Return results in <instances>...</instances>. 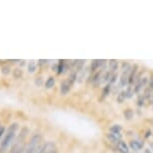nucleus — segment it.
<instances>
[{"instance_id": "nucleus-20", "label": "nucleus", "mask_w": 153, "mask_h": 153, "mask_svg": "<svg viewBox=\"0 0 153 153\" xmlns=\"http://www.w3.org/2000/svg\"><path fill=\"white\" fill-rule=\"evenodd\" d=\"M110 89H111V84L109 83V84H107L104 88H103V93H102L103 96H107L109 94V92H110Z\"/></svg>"}, {"instance_id": "nucleus-19", "label": "nucleus", "mask_w": 153, "mask_h": 153, "mask_svg": "<svg viewBox=\"0 0 153 153\" xmlns=\"http://www.w3.org/2000/svg\"><path fill=\"white\" fill-rule=\"evenodd\" d=\"M121 131V126L120 125H112L110 127V132H114V133H120Z\"/></svg>"}, {"instance_id": "nucleus-8", "label": "nucleus", "mask_w": 153, "mask_h": 153, "mask_svg": "<svg viewBox=\"0 0 153 153\" xmlns=\"http://www.w3.org/2000/svg\"><path fill=\"white\" fill-rule=\"evenodd\" d=\"M104 64H105L104 60H94V61H92V63H91V70L92 71L97 70L98 68L102 67Z\"/></svg>"}, {"instance_id": "nucleus-21", "label": "nucleus", "mask_w": 153, "mask_h": 153, "mask_svg": "<svg viewBox=\"0 0 153 153\" xmlns=\"http://www.w3.org/2000/svg\"><path fill=\"white\" fill-rule=\"evenodd\" d=\"M2 73L5 74V75H8L10 73V67L9 66H4V67H2Z\"/></svg>"}, {"instance_id": "nucleus-27", "label": "nucleus", "mask_w": 153, "mask_h": 153, "mask_svg": "<svg viewBox=\"0 0 153 153\" xmlns=\"http://www.w3.org/2000/svg\"><path fill=\"white\" fill-rule=\"evenodd\" d=\"M8 61H10L11 63H16V62H19L20 60H8Z\"/></svg>"}, {"instance_id": "nucleus-23", "label": "nucleus", "mask_w": 153, "mask_h": 153, "mask_svg": "<svg viewBox=\"0 0 153 153\" xmlns=\"http://www.w3.org/2000/svg\"><path fill=\"white\" fill-rule=\"evenodd\" d=\"M148 88L150 90H153V74L151 75V77H150L149 79V82H148Z\"/></svg>"}, {"instance_id": "nucleus-11", "label": "nucleus", "mask_w": 153, "mask_h": 153, "mask_svg": "<svg viewBox=\"0 0 153 153\" xmlns=\"http://www.w3.org/2000/svg\"><path fill=\"white\" fill-rule=\"evenodd\" d=\"M130 146L133 150H138L143 146V144L140 143L139 141H137V140H132L130 141Z\"/></svg>"}, {"instance_id": "nucleus-28", "label": "nucleus", "mask_w": 153, "mask_h": 153, "mask_svg": "<svg viewBox=\"0 0 153 153\" xmlns=\"http://www.w3.org/2000/svg\"><path fill=\"white\" fill-rule=\"evenodd\" d=\"M1 128H2V126H1V125H0V130H1Z\"/></svg>"}, {"instance_id": "nucleus-5", "label": "nucleus", "mask_w": 153, "mask_h": 153, "mask_svg": "<svg viewBox=\"0 0 153 153\" xmlns=\"http://www.w3.org/2000/svg\"><path fill=\"white\" fill-rule=\"evenodd\" d=\"M137 69H138V66L137 65H134L133 68L131 69L130 72H129V76H128V84L131 85L133 84V82L136 80L137 78Z\"/></svg>"}, {"instance_id": "nucleus-26", "label": "nucleus", "mask_w": 153, "mask_h": 153, "mask_svg": "<svg viewBox=\"0 0 153 153\" xmlns=\"http://www.w3.org/2000/svg\"><path fill=\"white\" fill-rule=\"evenodd\" d=\"M4 131H5L4 127H2V128H1V130H0V138H1V137H2V135H3V133H4Z\"/></svg>"}, {"instance_id": "nucleus-22", "label": "nucleus", "mask_w": 153, "mask_h": 153, "mask_svg": "<svg viewBox=\"0 0 153 153\" xmlns=\"http://www.w3.org/2000/svg\"><path fill=\"white\" fill-rule=\"evenodd\" d=\"M42 82H43L42 77H36V79H35V84H36L37 86H41V85H42Z\"/></svg>"}, {"instance_id": "nucleus-10", "label": "nucleus", "mask_w": 153, "mask_h": 153, "mask_svg": "<svg viewBox=\"0 0 153 153\" xmlns=\"http://www.w3.org/2000/svg\"><path fill=\"white\" fill-rule=\"evenodd\" d=\"M27 69H28V72L29 73H34L36 70H37V64H36V62L35 61H30L29 63H28V67H27Z\"/></svg>"}, {"instance_id": "nucleus-4", "label": "nucleus", "mask_w": 153, "mask_h": 153, "mask_svg": "<svg viewBox=\"0 0 153 153\" xmlns=\"http://www.w3.org/2000/svg\"><path fill=\"white\" fill-rule=\"evenodd\" d=\"M26 151V146L23 143H15L11 147L9 153H24Z\"/></svg>"}, {"instance_id": "nucleus-13", "label": "nucleus", "mask_w": 153, "mask_h": 153, "mask_svg": "<svg viewBox=\"0 0 153 153\" xmlns=\"http://www.w3.org/2000/svg\"><path fill=\"white\" fill-rule=\"evenodd\" d=\"M109 67H110L112 73H116V70L118 69V61H116V60H111L110 63H109Z\"/></svg>"}, {"instance_id": "nucleus-15", "label": "nucleus", "mask_w": 153, "mask_h": 153, "mask_svg": "<svg viewBox=\"0 0 153 153\" xmlns=\"http://www.w3.org/2000/svg\"><path fill=\"white\" fill-rule=\"evenodd\" d=\"M65 69H66V67H65V62L63 61V60L59 61V64H58V66H57V73H58V74L63 73V72L65 71Z\"/></svg>"}, {"instance_id": "nucleus-18", "label": "nucleus", "mask_w": 153, "mask_h": 153, "mask_svg": "<svg viewBox=\"0 0 153 153\" xmlns=\"http://www.w3.org/2000/svg\"><path fill=\"white\" fill-rule=\"evenodd\" d=\"M76 79H77V74H76V72H71L70 75H69V77H68V80H69V82L71 83V84H73V83L76 81Z\"/></svg>"}, {"instance_id": "nucleus-29", "label": "nucleus", "mask_w": 153, "mask_h": 153, "mask_svg": "<svg viewBox=\"0 0 153 153\" xmlns=\"http://www.w3.org/2000/svg\"><path fill=\"white\" fill-rule=\"evenodd\" d=\"M53 153H58V152H57V151H55V152H53Z\"/></svg>"}, {"instance_id": "nucleus-1", "label": "nucleus", "mask_w": 153, "mask_h": 153, "mask_svg": "<svg viewBox=\"0 0 153 153\" xmlns=\"http://www.w3.org/2000/svg\"><path fill=\"white\" fill-rule=\"evenodd\" d=\"M18 128V124L13 123L9 126V128L7 129V132L5 134L4 139L2 140L1 145H0V153H4L7 150L8 147L10 146V144L13 142L14 138L16 136V130Z\"/></svg>"}, {"instance_id": "nucleus-9", "label": "nucleus", "mask_w": 153, "mask_h": 153, "mask_svg": "<svg viewBox=\"0 0 153 153\" xmlns=\"http://www.w3.org/2000/svg\"><path fill=\"white\" fill-rule=\"evenodd\" d=\"M54 84H55V79H54V77L52 76H50V77H48L47 80H46V82H45V87L47 88V89H50V88H52Z\"/></svg>"}, {"instance_id": "nucleus-24", "label": "nucleus", "mask_w": 153, "mask_h": 153, "mask_svg": "<svg viewBox=\"0 0 153 153\" xmlns=\"http://www.w3.org/2000/svg\"><path fill=\"white\" fill-rule=\"evenodd\" d=\"M116 77H117V74L116 73H112L111 74V77H110V84H112V83H114L115 81H116Z\"/></svg>"}, {"instance_id": "nucleus-17", "label": "nucleus", "mask_w": 153, "mask_h": 153, "mask_svg": "<svg viewBox=\"0 0 153 153\" xmlns=\"http://www.w3.org/2000/svg\"><path fill=\"white\" fill-rule=\"evenodd\" d=\"M123 114H124V117H125L127 120H130L133 118V111H132L131 109H126V110L123 112Z\"/></svg>"}, {"instance_id": "nucleus-2", "label": "nucleus", "mask_w": 153, "mask_h": 153, "mask_svg": "<svg viewBox=\"0 0 153 153\" xmlns=\"http://www.w3.org/2000/svg\"><path fill=\"white\" fill-rule=\"evenodd\" d=\"M56 151V146H55V143L51 142H46L42 145L39 146L38 150H37V153H53Z\"/></svg>"}, {"instance_id": "nucleus-16", "label": "nucleus", "mask_w": 153, "mask_h": 153, "mask_svg": "<svg viewBox=\"0 0 153 153\" xmlns=\"http://www.w3.org/2000/svg\"><path fill=\"white\" fill-rule=\"evenodd\" d=\"M126 98H127V96H126V91H121L120 93L117 95V101L119 103L124 102V100H125Z\"/></svg>"}, {"instance_id": "nucleus-6", "label": "nucleus", "mask_w": 153, "mask_h": 153, "mask_svg": "<svg viewBox=\"0 0 153 153\" xmlns=\"http://www.w3.org/2000/svg\"><path fill=\"white\" fill-rule=\"evenodd\" d=\"M108 139L113 143H118L122 140V135L120 133H114V132H109L107 134Z\"/></svg>"}, {"instance_id": "nucleus-3", "label": "nucleus", "mask_w": 153, "mask_h": 153, "mask_svg": "<svg viewBox=\"0 0 153 153\" xmlns=\"http://www.w3.org/2000/svg\"><path fill=\"white\" fill-rule=\"evenodd\" d=\"M71 83L69 82V80H63L62 83L60 84V93L62 95H66L68 93L69 91H70L71 89Z\"/></svg>"}, {"instance_id": "nucleus-25", "label": "nucleus", "mask_w": 153, "mask_h": 153, "mask_svg": "<svg viewBox=\"0 0 153 153\" xmlns=\"http://www.w3.org/2000/svg\"><path fill=\"white\" fill-rule=\"evenodd\" d=\"M133 92H134V91H132V90H131V88H128V89L126 90V96L128 97V98L132 97V95H133Z\"/></svg>"}, {"instance_id": "nucleus-12", "label": "nucleus", "mask_w": 153, "mask_h": 153, "mask_svg": "<svg viewBox=\"0 0 153 153\" xmlns=\"http://www.w3.org/2000/svg\"><path fill=\"white\" fill-rule=\"evenodd\" d=\"M101 78H102L101 71L96 72V73L93 75V80H92V83H93V84H98V83L101 81Z\"/></svg>"}, {"instance_id": "nucleus-14", "label": "nucleus", "mask_w": 153, "mask_h": 153, "mask_svg": "<svg viewBox=\"0 0 153 153\" xmlns=\"http://www.w3.org/2000/svg\"><path fill=\"white\" fill-rule=\"evenodd\" d=\"M22 74H23L22 69H20V68H15V69H14V70L12 71L13 77H14V78H16V79L21 78V77H22Z\"/></svg>"}, {"instance_id": "nucleus-7", "label": "nucleus", "mask_w": 153, "mask_h": 153, "mask_svg": "<svg viewBox=\"0 0 153 153\" xmlns=\"http://www.w3.org/2000/svg\"><path fill=\"white\" fill-rule=\"evenodd\" d=\"M117 148L118 150L121 152V153H130V151H129V147L128 145L124 142V141L121 140L120 142L117 143Z\"/></svg>"}]
</instances>
